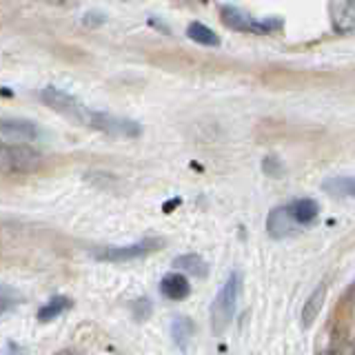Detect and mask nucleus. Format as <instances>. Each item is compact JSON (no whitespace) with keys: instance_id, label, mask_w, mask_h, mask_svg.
Here are the masks:
<instances>
[{"instance_id":"nucleus-1","label":"nucleus","mask_w":355,"mask_h":355,"mask_svg":"<svg viewBox=\"0 0 355 355\" xmlns=\"http://www.w3.org/2000/svg\"><path fill=\"white\" fill-rule=\"evenodd\" d=\"M240 288H242V275L240 273H231L229 280L222 284L218 291L216 300L211 302V331L216 336H222L225 329L229 327V322L236 315V306H238V297H240Z\"/></svg>"},{"instance_id":"nucleus-2","label":"nucleus","mask_w":355,"mask_h":355,"mask_svg":"<svg viewBox=\"0 0 355 355\" xmlns=\"http://www.w3.org/2000/svg\"><path fill=\"white\" fill-rule=\"evenodd\" d=\"M40 100L47 107H51L53 111H58L60 116L69 118L73 122H78V125H85V127H92L94 122V111L87 109L80 100L69 96L67 92H62V89L58 87H44L40 92Z\"/></svg>"},{"instance_id":"nucleus-3","label":"nucleus","mask_w":355,"mask_h":355,"mask_svg":"<svg viewBox=\"0 0 355 355\" xmlns=\"http://www.w3.org/2000/svg\"><path fill=\"white\" fill-rule=\"evenodd\" d=\"M220 18L229 29L244 31V33H273L282 29L280 18H266V20H255L253 16L244 14L242 9L233 5H220Z\"/></svg>"},{"instance_id":"nucleus-4","label":"nucleus","mask_w":355,"mask_h":355,"mask_svg":"<svg viewBox=\"0 0 355 355\" xmlns=\"http://www.w3.org/2000/svg\"><path fill=\"white\" fill-rule=\"evenodd\" d=\"M0 160H3L5 171L11 173H31L36 171L42 158L40 153L29 147V144H5L0 149Z\"/></svg>"},{"instance_id":"nucleus-5","label":"nucleus","mask_w":355,"mask_h":355,"mask_svg":"<svg viewBox=\"0 0 355 355\" xmlns=\"http://www.w3.org/2000/svg\"><path fill=\"white\" fill-rule=\"evenodd\" d=\"M164 240L160 238H147V240H140L136 244H127V247H105V249H98L94 251V258L96 260H103V262H125V260H138L149 255L153 251L162 249Z\"/></svg>"},{"instance_id":"nucleus-6","label":"nucleus","mask_w":355,"mask_h":355,"mask_svg":"<svg viewBox=\"0 0 355 355\" xmlns=\"http://www.w3.org/2000/svg\"><path fill=\"white\" fill-rule=\"evenodd\" d=\"M92 127L98 131L109 133V136H122V138H138L142 133V127L136 120L118 118V116H111V114H103V111H94Z\"/></svg>"},{"instance_id":"nucleus-7","label":"nucleus","mask_w":355,"mask_h":355,"mask_svg":"<svg viewBox=\"0 0 355 355\" xmlns=\"http://www.w3.org/2000/svg\"><path fill=\"white\" fill-rule=\"evenodd\" d=\"M266 231H269L271 238L282 240L295 236L300 231V225L288 214V207H275L269 211V218H266Z\"/></svg>"},{"instance_id":"nucleus-8","label":"nucleus","mask_w":355,"mask_h":355,"mask_svg":"<svg viewBox=\"0 0 355 355\" xmlns=\"http://www.w3.org/2000/svg\"><path fill=\"white\" fill-rule=\"evenodd\" d=\"M0 136H3L5 144H18V140H36L40 136V129L29 120L5 118L0 125Z\"/></svg>"},{"instance_id":"nucleus-9","label":"nucleus","mask_w":355,"mask_h":355,"mask_svg":"<svg viewBox=\"0 0 355 355\" xmlns=\"http://www.w3.org/2000/svg\"><path fill=\"white\" fill-rule=\"evenodd\" d=\"M329 14L338 33L355 31V0H349V3H331Z\"/></svg>"},{"instance_id":"nucleus-10","label":"nucleus","mask_w":355,"mask_h":355,"mask_svg":"<svg viewBox=\"0 0 355 355\" xmlns=\"http://www.w3.org/2000/svg\"><path fill=\"white\" fill-rule=\"evenodd\" d=\"M288 207V214H291V218L297 222L300 227H304V225H311L318 214H320V205L315 202V200H311V198H300V200H293L291 205H286Z\"/></svg>"},{"instance_id":"nucleus-11","label":"nucleus","mask_w":355,"mask_h":355,"mask_svg":"<svg viewBox=\"0 0 355 355\" xmlns=\"http://www.w3.org/2000/svg\"><path fill=\"white\" fill-rule=\"evenodd\" d=\"M160 291L164 297H169V300H184V297H189V293H191V284H189V280L184 275L169 273V275L162 277Z\"/></svg>"},{"instance_id":"nucleus-12","label":"nucleus","mask_w":355,"mask_h":355,"mask_svg":"<svg viewBox=\"0 0 355 355\" xmlns=\"http://www.w3.org/2000/svg\"><path fill=\"white\" fill-rule=\"evenodd\" d=\"M324 297H327V284H320L313 293L309 295V300L302 306V327L309 329L315 322V318L320 315L322 306H324Z\"/></svg>"},{"instance_id":"nucleus-13","label":"nucleus","mask_w":355,"mask_h":355,"mask_svg":"<svg viewBox=\"0 0 355 355\" xmlns=\"http://www.w3.org/2000/svg\"><path fill=\"white\" fill-rule=\"evenodd\" d=\"M193 333H196V324L187 315L173 318V322H171V336H173V342H175L178 349L187 351L189 342H191V338H193Z\"/></svg>"},{"instance_id":"nucleus-14","label":"nucleus","mask_w":355,"mask_h":355,"mask_svg":"<svg viewBox=\"0 0 355 355\" xmlns=\"http://www.w3.org/2000/svg\"><path fill=\"white\" fill-rule=\"evenodd\" d=\"M173 266L175 269H180L189 275L193 277H207L209 273V264L200 258L198 253H184V255H178V258L173 260Z\"/></svg>"},{"instance_id":"nucleus-15","label":"nucleus","mask_w":355,"mask_h":355,"mask_svg":"<svg viewBox=\"0 0 355 355\" xmlns=\"http://www.w3.org/2000/svg\"><path fill=\"white\" fill-rule=\"evenodd\" d=\"M67 309H71V300L64 295H55L51 297L47 304H42L38 311V322H51L55 320L60 313H64Z\"/></svg>"},{"instance_id":"nucleus-16","label":"nucleus","mask_w":355,"mask_h":355,"mask_svg":"<svg viewBox=\"0 0 355 355\" xmlns=\"http://www.w3.org/2000/svg\"><path fill=\"white\" fill-rule=\"evenodd\" d=\"M187 36L200 44H205V47H218L220 44V38L216 36V31L202 25V22H191V25L187 27Z\"/></svg>"},{"instance_id":"nucleus-17","label":"nucleus","mask_w":355,"mask_h":355,"mask_svg":"<svg viewBox=\"0 0 355 355\" xmlns=\"http://www.w3.org/2000/svg\"><path fill=\"white\" fill-rule=\"evenodd\" d=\"M322 189L329 193H336V196L355 198V178H347V175L329 178V180H324V184H322Z\"/></svg>"},{"instance_id":"nucleus-18","label":"nucleus","mask_w":355,"mask_h":355,"mask_svg":"<svg viewBox=\"0 0 355 355\" xmlns=\"http://www.w3.org/2000/svg\"><path fill=\"white\" fill-rule=\"evenodd\" d=\"M151 311H153V306H151V300H147V297H138L136 302L131 304V315L136 318L138 322L147 320V318L151 315Z\"/></svg>"},{"instance_id":"nucleus-19","label":"nucleus","mask_w":355,"mask_h":355,"mask_svg":"<svg viewBox=\"0 0 355 355\" xmlns=\"http://www.w3.org/2000/svg\"><path fill=\"white\" fill-rule=\"evenodd\" d=\"M262 171L271 178H280L284 173V164L277 160L275 155H266V158L262 160Z\"/></svg>"},{"instance_id":"nucleus-20","label":"nucleus","mask_w":355,"mask_h":355,"mask_svg":"<svg viewBox=\"0 0 355 355\" xmlns=\"http://www.w3.org/2000/svg\"><path fill=\"white\" fill-rule=\"evenodd\" d=\"M327 355H355V344L344 342V344H340V347L333 349V351H329Z\"/></svg>"},{"instance_id":"nucleus-21","label":"nucleus","mask_w":355,"mask_h":355,"mask_svg":"<svg viewBox=\"0 0 355 355\" xmlns=\"http://www.w3.org/2000/svg\"><path fill=\"white\" fill-rule=\"evenodd\" d=\"M85 25H103L105 22V14H98V11H92V14H87L83 18Z\"/></svg>"}]
</instances>
